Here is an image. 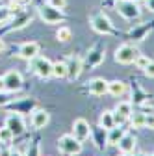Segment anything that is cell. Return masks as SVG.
<instances>
[{
	"label": "cell",
	"mask_w": 154,
	"mask_h": 156,
	"mask_svg": "<svg viewBox=\"0 0 154 156\" xmlns=\"http://www.w3.org/2000/svg\"><path fill=\"white\" fill-rule=\"evenodd\" d=\"M48 6H52V8H56V9H65V6H67V0H48L47 2Z\"/></svg>",
	"instance_id": "28"
},
{
	"label": "cell",
	"mask_w": 154,
	"mask_h": 156,
	"mask_svg": "<svg viewBox=\"0 0 154 156\" xmlns=\"http://www.w3.org/2000/svg\"><path fill=\"white\" fill-rule=\"evenodd\" d=\"M145 4L149 6V9H150V11H154V0H147Z\"/></svg>",
	"instance_id": "35"
},
{
	"label": "cell",
	"mask_w": 154,
	"mask_h": 156,
	"mask_svg": "<svg viewBox=\"0 0 154 156\" xmlns=\"http://www.w3.org/2000/svg\"><path fill=\"white\" fill-rule=\"evenodd\" d=\"M58 149L65 156H74L82 152V141H78L72 134H65L58 140Z\"/></svg>",
	"instance_id": "2"
},
{
	"label": "cell",
	"mask_w": 154,
	"mask_h": 156,
	"mask_svg": "<svg viewBox=\"0 0 154 156\" xmlns=\"http://www.w3.org/2000/svg\"><path fill=\"white\" fill-rule=\"evenodd\" d=\"M124 136V128L123 126H111L110 130H106V143H110V145H117L119 141H121V138Z\"/></svg>",
	"instance_id": "16"
},
{
	"label": "cell",
	"mask_w": 154,
	"mask_h": 156,
	"mask_svg": "<svg viewBox=\"0 0 154 156\" xmlns=\"http://www.w3.org/2000/svg\"><path fill=\"white\" fill-rule=\"evenodd\" d=\"M119 156H132V152H121Z\"/></svg>",
	"instance_id": "39"
},
{
	"label": "cell",
	"mask_w": 154,
	"mask_h": 156,
	"mask_svg": "<svg viewBox=\"0 0 154 156\" xmlns=\"http://www.w3.org/2000/svg\"><path fill=\"white\" fill-rule=\"evenodd\" d=\"M0 156H2V152H0Z\"/></svg>",
	"instance_id": "42"
},
{
	"label": "cell",
	"mask_w": 154,
	"mask_h": 156,
	"mask_svg": "<svg viewBox=\"0 0 154 156\" xmlns=\"http://www.w3.org/2000/svg\"><path fill=\"white\" fill-rule=\"evenodd\" d=\"M2 78H4V86H6L8 91H11V93L21 91V87H23V74L19 71H8Z\"/></svg>",
	"instance_id": "9"
},
{
	"label": "cell",
	"mask_w": 154,
	"mask_h": 156,
	"mask_svg": "<svg viewBox=\"0 0 154 156\" xmlns=\"http://www.w3.org/2000/svg\"><path fill=\"white\" fill-rule=\"evenodd\" d=\"M30 21H32V15H30V13H26V11H24V13L21 11L17 19H13V23H15L13 26H15V28H24L26 24H30Z\"/></svg>",
	"instance_id": "23"
},
{
	"label": "cell",
	"mask_w": 154,
	"mask_h": 156,
	"mask_svg": "<svg viewBox=\"0 0 154 156\" xmlns=\"http://www.w3.org/2000/svg\"><path fill=\"white\" fill-rule=\"evenodd\" d=\"M8 156H23L21 152H19V151H9V154Z\"/></svg>",
	"instance_id": "36"
},
{
	"label": "cell",
	"mask_w": 154,
	"mask_h": 156,
	"mask_svg": "<svg viewBox=\"0 0 154 156\" xmlns=\"http://www.w3.org/2000/svg\"><path fill=\"white\" fill-rule=\"evenodd\" d=\"M117 11L128 19V21H132V19H138L141 15V9H139V4L136 2V0H119L117 2Z\"/></svg>",
	"instance_id": "6"
},
{
	"label": "cell",
	"mask_w": 154,
	"mask_h": 156,
	"mask_svg": "<svg viewBox=\"0 0 154 156\" xmlns=\"http://www.w3.org/2000/svg\"><path fill=\"white\" fill-rule=\"evenodd\" d=\"M19 58H23V60H32V58L35 56H39V43H35V41H26L23 43L21 47H19V52H17Z\"/></svg>",
	"instance_id": "10"
},
{
	"label": "cell",
	"mask_w": 154,
	"mask_h": 156,
	"mask_svg": "<svg viewBox=\"0 0 154 156\" xmlns=\"http://www.w3.org/2000/svg\"><path fill=\"white\" fill-rule=\"evenodd\" d=\"M149 130H154V113H145V126Z\"/></svg>",
	"instance_id": "29"
},
{
	"label": "cell",
	"mask_w": 154,
	"mask_h": 156,
	"mask_svg": "<svg viewBox=\"0 0 154 156\" xmlns=\"http://www.w3.org/2000/svg\"><path fill=\"white\" fill-rule=\"evenodd\" d=\"M113 119H115V125H117V126H123V123L126 121V117H123V115H119V113L113 112Z\"/></svg>",
	"instance_id": "32"
},
{
	"label": "cell",
	"mask_w": 154,
	"mask_h": 156,
	"mask_svg": "<svg viewBox=\"0 0 154 156\" xmlns=\"http://www.w3.org/2000/svg\"><path fill=\"white\" fill-rule=\"evenodd\" d=\"M30 123H32V126H33V128L41 130V128H45V126L50 123V113H48L47 110H39V108H35V110L32 112V119H30Z\"/></svg>",
	"instance_id": "11"
},
{
	"label": "cell",
	"mask_w": 154,
	"mask_h": 156,
	"mask_svg": "<svg viewBox=\"0 0 154 156\" xmlns=\"http://www.w3.org/2000/svg\"><path fill=\"white\" fill-rule=\"evenodd\" d=\"M56 39H58V41H61V43L71 41V39H72V30L69 26H60L58 32H56Z\"/></svg>",
	"instance_id": "21"
},
{
	"label": "cell",
	"mask_w": 154,
	"mask_h": 156,
	"mask_svg": "<svg viewBox=\"0 0 154 156\" xmlns=\"http://www.w3.org/2000/svg\"><path fill=\"white\" fill-rule=\"evenodd\" d=\"M89 23H91V28L97 32V34H102V35L115 34V28H113L110 17L106 13H95V15H91Z\"/></svg>",
	"instance_id": "3"
},
{
	"label": "cell",
	"mask_w": 154,
	"mask_h": 156,
	"mask_svg": "<svg viewBox=\"0 0 154 156\" xmlns=\"http://www.w3.org/2000/svg\"><path fill=\"white\" fill-rule=\"evenodd\" d=\"M11 102H13V95H11V91L2 89V91H0V106H8V104H11Z\"/></svg>",
	"instance_id": "25"
},
{
	"label": "cell",
	"mask_w": 154,
	"mask_h": 156,
	"mask_svg": "<svg viewBox=\"0 0 154 156\" xmlns=\"http://www.w3.org/2000/svg\"><path fill=\"white\" fill-rule=\"evenodd\" d=\"M15 136H21L26 128H24V117L23 113H19V112H11L8 117H6V123H4Z\"/></svg>",
	"instance_id": "7"
},
{
	"label": "cell",
	"mask_w": 154,
	"mask_h": 156,
	"mask_svg": "<svg viewBox=\"0 0 154 156\" xmlns=\"http://www.w3.org/2000/svg\"><path fill=\"white\" fill-rule=\"evenodd\" d=\"M149 62H150V58H147V56H143V54H139V56L136 58V62H134V63H136V65H138V69H145V67L149 65Z\"/></svg>",
	"instance_id": "27"
},
{
	"label": "cell",
	"mask_w": 154,
	"mask_h": 156,
	"mask_svg": "<svg viewBox=\"0 0 154 156\" xmlns=\"http://www.w3.org/2000/svg\"><path fill=\"white\" fill-rule=\"evenodd\" d=\"M138 156H145V154H138Z\"/></svg>",
	"instance_id": "41"
},
{
	"label": "cell",
	"mask_w": 154,
	"mask_h": 156,
	"mask_svg": "<svg viewBox=\"0 0 154 156\" xmlns=\"http://www.w3.org/2000/svg\"><path fill=\"white\" fill-rule=\"evenodd\" d=\"M99 126L104 128V130H110L111 126H115V119H113V112L111 110H106L100 113L99 117Z\"/></svg>",
	"instance_id": "18"
},
{
	"label": "cell",
	"mask_w": 154,
	"mask_h": 156,
	"mask_svg": "<svg viewBox=\"0 0 154 156\" xmlns=\"http://www.w3.org/2000/svg\"><path fill=\"white\" fill-rule=\"evenodd\" d=\"M87 91L91 95H97V97L106 95L108 93V82L104 78H93V80L87 82Z\"/></svg>",
	"instance_id": "13"
},
{
	"label": "cell",
	"mask_w": 154,
	"mask_h": 156,
	"mask_svg": "<svg viewBox=\"0 0 154 156\" xmlns=\"http://www.w3.org/2000/svg\"><path fill=\"white\" fill-rule=\"evenodd\" d=\"M52 76L54 78H67V62H54L52 63Z\"/></svg>",
	"instance_id": "19"
},
{
	"label": "cell",
	"mask_w": 154,
	"mask_h": 156,
	"mask_svg": "<svg viewBox=\"0 0 154 156\" xmlns=\"http://www.w3.org/2000/svg\"><path fill=\"white\" fill-rule=\"evenodd\" d=\"M4 48H6V45H4V41H2V39H0V52H2Z\"/></svg>",
	"instance_id": "38"
},
{
	"label": "cell",
	"mask_w": 154,
	"mask_h": 156,
	"mask_svg": "<svg viewBox=\"0 0 154 156\" xmlns=\"http://www.w3.org/2000/svg\"><path fill=\"white\" fill-rule=\"evenodd\" d=\"M28 156H39V143H33L32 149H28Z\"/></svg>",
	"instance_id": "33"
},
{
	"label": "cell",
	"mask_w": 154,
	"mask_h": 156,
	"mask_svg": "<svg viewBox=\"0 0 154 156\" xmlns=\"http://www.w3.org/2000/svg\"><path fill=\"white\" fill-rule=\"evenodd\" d=\"M128 119H130V125L134 128H143L145 126V113L143 112H134Z\"/></svg>",
	"instance_id": "22"
},
{
	"label": "cell",
	"mask_w": 154,
	"mask_h": 156,
	"mask_svg": "<svg viewBox=\"0 0 154 156\" xmlns=\"http://www.w3.org/2000/svg\"><path fill=\"white\" fill-rule=\"evenodd\" d=\"M11 17H13V13L9 11V8H0V26L6 24V23H9Z\"/></svg>",
	"instance_id": "26"
},
{
	"label": "cell",
	"mask_w": 154,
	"mask_h": 156,
	"mask_svg": "<svg viewBox=\"0 0 154 156\" xmlns=\"http://www.w3.org/2000/svg\"><path fill=\"white\" fill-rule=\"evenodd\" d=\"M102 62H104V50H102V48H95V50L89 52V56L86 58V60H82V67L91 71L93 67L100 65Z\"/></svg>",
	"instance_id": "12"
},
{
	"label": "cell",
	"mask_w": 154,
	"mask_h": 156,
	"mask_svg": "<svg viewBox=\"0 0 154 156\" xmlns=\"http://www.w3.org/2000/svg\"><path fill=\"white\" fill-rule=\"evenodd\" d=\"M2 89H6V86H4V78L0 76V91H2Z\"/></svg>",
	"instance_id": "37"
},
{
	"label": "cell",
	"mask_w": 154,
	"mask_h": 156,
	"mask_svg": "<svg viewBox=\"0 0 154 156\" xmlns=\"http://www.w3.org/2000/svg\"><path fill=\"white\" fill-rule=\"evenodd\" d=\"M30 67H32V71L39 76V78H50L52 76V62L48 60V58H45V56H35V58H32L30 60Z\"/></svg>",
	"instance_id": "4"
},
{
	"label": "cell",
	"mask_w": 154,
	"mask_h": 156,
	"mask_svg": "<svg viewBox=\"0 0 154 156\" xmlns=\"http://www.w3.org/2000/svg\"><path fill=\"white\" fill-rule=\"evenodd\" d=\"M139 2H147V0H139Z\"/></svg>",
	"instance_id": "40"
},
{
	"label": "cell",
	"mask_w": 154,
	"mask_h": 156,
	"mask_svg": "<svg viewBox=\"0 0 154 156\" xmlns=\"http://www.w3.org/2000/svg\"><path fill=\"white\" fill-rule=\"evenodd\" d=\"M143 73H145L149 78H154V62H152V60H150V62H149V65L143 69Z\"/></svg>",
	"instance_id": "31"
},
{
	"label": "cell",
	"mask_w": 154,
	"mask_h": 156,
	"mask_svg": "<svg viewBox=\"0 0 154 156\" xmlns=\"http://www.w3.org/2000/svg\"><path fill=\"white\" fill-rule=\"evenodd\" d=\"M150 156H154V154H150Z\"/></svg>",
	"instance_id": "43"
},
{
	"label": "cell",
	"mask_w": 154,
	"mask_h": 156,
	"mask_svg": "<svg viewBox=\"0 0 154 156\" xmlns=\"http://www.w3.org/2000/svg\"><path fill=\"white\" fill-rule=\"evenodd\" d=\"M113 112L128 119V117L134 113V106H132V102H130V101H123V102H119L117 106H115V110H113Z\"/></svg>",
	"instance_id": "20"
},
{
	"label": "cell",
	"mask_w": 154,
	"mask_h": 156,
	"mask_svg": "<svg viewBox=\"0 0 154 156\" xmlns=\"http://www.w3.org/2000/svg\"><path fill=\"white\" fill-rule=\"evenodd\" d=\"M15 2H17V4H21V6L24 8V6H28V4L32 2V0H15Z\"/></svg>",
	"instance_id": "34"
},
{
	"label": "cell",
	"mask_w": 154,
	"mask_h": 156,
	"mask_svg": "<svg viewBox=\"0 0 154 156\" xmlns=\"http://www.w3.org/2000/svg\"><path fill=\"white\" fill-rule=\"evenodd\" d=\"M136 145H138L136 136H134V134H128V132H124V136L121 138V141L117 143V147H119L121 152H134Z\"/></svg>",
	"instance_id": "15"
},
{
	"label": "cell",
	"mask_w": 154,
	"mask_h": 156,
	"mask_svg": "<svg viewBox=\"0 0 154 156\" xmlns=\"http://www.w3.org/2000/svg\"><path fill=\"white\" fill-rule=\"evenodd\" d=\"M72 136L78 141H86L87 138H91V125L86 121V119H74L72 123Z\"/></svg>",
	"instance_id": "8"
},
{
	"label": "cell",
	"mask_w": 154,
	"mask_h": 156,
	"mask_svg": "<svg viewBox=\"0 0 154 156\" xmlns=\"http://www.w3.org/2000/svg\"><path fill=\"white\" fill-rule=\"evenodd\" d=\"M39 17L43 19L45 24H61V23H65V13L61 9H56V8L48 6V4L39 8Z\"/></svg>",
	"instance_id": "5"
},
{
	"label": "cell",
	"mask_w": 154,
	"mask_h": 156,
	"mask_svg": "<svg viewBox=\"0 0 154 156\" xmlns=\"http://www.w3.org/2000/svg\"><path fill=\"white\" fill-rule=\"evenodd\" d=\"M82 71H84V67H82L80 58H71V60L67 62V78L69 80H76Z\"/></svg>",
	"instance_id": "14"
},
{
	"label": "cell",
	"mask_w": 154,
	"mask_h": 156,
	"mask_svg": "<svg viewBox=\"0 0 154 156\" xmlns=\"http://www.w3.org/2000/svg\"><path fill=\"white\" fill-rule=\"evenodd\" d=\"M13 138H15V134H13L6 125L0 128V143H2V145H9V143L13 141Z\"/></svg>",
	"instance_id": "24"
},
{
	"label": "cell",
	"mask_w": 154,
	"mask_h": 156,
	"mask_svg": "<svg viewBox=\"0 0 154 156\" xmlns=\"http://www.w3.org/2000/svg\"><path fill=\"white\" fill-rule=\"evenodd\" d=\"M8 8H9V11H11V13H15V15H19V13L23 11V6H21V4H17L15 0H11V2L8 4Z\"/></svg>",
	"instance_id": "30"
},
{
	"label": "cell",
	"mask_w": 154,
	"mask_h": 156,
	"mask_svg": "<svg viewBox=\"0 0 154 156\" xmlns=\"http://www.w3.org/2000/svg\"><path fill=\"white\" fill-rule=\"evenodd\" d=\"M108 93L111 97H123L126 93V84L121 82V80H113V82H108Z\"/></svg>",
	"instance_id": "17"
},
{
	"label": "cell",
	"mask_w": 154,
	"mask_h": 156,
	"mask_svg": "<svg viewBox=\"0 0 154 156\" xmlns=\"http://www.w3.org/2000/svg\"><path fill=\"white\" fill-rule=\"evenodd\" d=\"M139 56V48L132 43H124L121 45L117 50H115V62L121 63V65H128V63H134L136 58Z\"/></svg>",
	"instance_id": "1"
}]
</instances>
